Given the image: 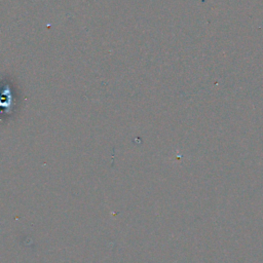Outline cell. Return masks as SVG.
Masks as SVG:
<instances>
[{"label":"cell","instance_id":"cell-1","mask_svg":"<svg viewBox=\"0 0 263 263\" xmlns=\"http://www.w3.org/2000/svg\"><path fill=\"white\" fill-rule=\"evenodd\" d=\"M4 87L0 89V108L5 110V113L9 112L11 106L13 103L12 102V91L9 88L8 84H4Z\"/></svg>","mask_w":263,"mask_h":263}]
</instances>
